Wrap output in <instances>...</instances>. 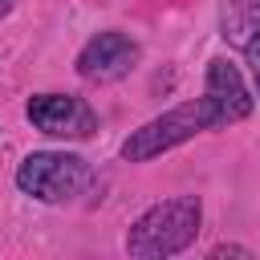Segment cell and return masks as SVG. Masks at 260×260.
Wrapping results in <instances>:
<instances>
[{
	"instance_id": "cell-1",
	"label": "cell",
	"mask_w": 260,
	"mask_h": 260,
	"mask_svg": "<svg viewBox=\"0 0 260 260\" xmlns=\"http://www.w3.org/2000/svg\"><path fill=\"white\" fill-rule=\"evenodd\" d=\"M199 219H203V207H199L195 195H179V199L154 203L126 232V252L138 256V260L175 256V252H183L199 236Z\"/></svg>"
},
{
	"instance_id": "cell-2",
	"label": "cell",
	"mask_w": 260,
	"mask_h": 260,
	"mask_svg": "<svg viewBox=\"0 0 260 260\" xmlns=\"http://www.w3.org/2000/svg\"><path fill=\"white\" fill-rule=\"evenodd\" d=\"M215 126H219V114L207 98L183 102V106L150 118L146 126H138L122 142V158L126 162H146V158H154V154H162V150H171V146H179V142H187L203 130H215Z\"/></svg>"
},
{
	"instance_id": "cell-3",
	"label": "cell",
	"mask_w": 260,
	"mask_h": 260,
	"mask_svg": "<svg viewBox=\"0 0 260 260\" xmlns=\"http://www.w3.org/2000/svg\"><path fill=\"white\" fill-rule=\"evenodd\" d=\"M16 187L41 203H65L89 187V167L65 150H32L16 167Z\"/></svg>"
},
{
	"instance_id": "cell-4",
	"label": "cell",
	"mask_w": 260,
	"mask_h": 260,
	"mask_svg": "<svg viewBox=\"0 0 260 260\" xmlns=\"http://www.w3.org/2000/svg\"><path fill=\"white\" fill-rule=\"evenodd\" d=\"M24 114L49 138H89L98 130V114L89 110L85 98H73V93H37L28 98Z\"/></svg>"
},
{
	"instance_id": "cell-5",
	"label": "cell",
	"mask_w": 260,
	"mask_h": 260,
	"mask_svg": "<svg viewBox=\"0 0 260 260\" xmlns=\"http://www.w3.org/2000/svg\"><path fill=\"white\" fill-rule=\"evenodd\" d=\"M134 61H138V45L126 32H98L77 53V73L85 81H118L134 69Z\"/></svg>"
},
{
	"instance_id": "cell-6",
	"label": "cell",
	"mask_w": 260,
	"mask_h": 260,
	"mask_svg": "<svg viewBox=\"0 0 260 260\" xmlns=\"http://www.w3.org/2000/svg\"><path fill=\"white\" fill-rule=\"evenodd\" d=\"M203 98L215 106L219 126L240 122V118H248V114H252V93H248V85H244L240 69H236L232 61H223V57L207 65V89H203Z\"/></svg>"
},
{
	"instance_id": "cell-7",
	"label": "cell",
	"mask_w": 260,
	"mask_h": 260,
	"mask_svg": "<svg viewBox=\"0 0 260 260\" xmlns=\"http://www.w3.org/2000/svg\"><path fill=\"white\" fill-rule=\"evenodd\" d=\"M244 53H248V65H252V77H256V93H260V28H252Z\"/></svg>"
},
{
	"instance_id": "cell-8",
	"label": "cell",
	"mask_w": 260,
	"mask_h": 260,
	"mask_svg": "<svg viewBox=\"0 0 260 260\" xmlns=\"http://www.w3.org/2000/svg\"><path fill=\"white\" fill-rule=\"evenodd\" d=\"M211 256H248V248H228V244H223V248H215Z\"/></svg>"
},
{
	"instance_id": "cell-9",
	"label": "cell",
	"mask_w": 260,
	"mask_h": 260,
	"mask_svg": "<svg viewBox=\"0 0 260 260\" xmlns=\"http://www.w3.org/2000/svg\"><path fill=\"white\" fill-rule=\"evenodd\" d=\"M12 4H16V0H0V20H4L8 12H12Z\"/></svg>"
}]
</instances>
